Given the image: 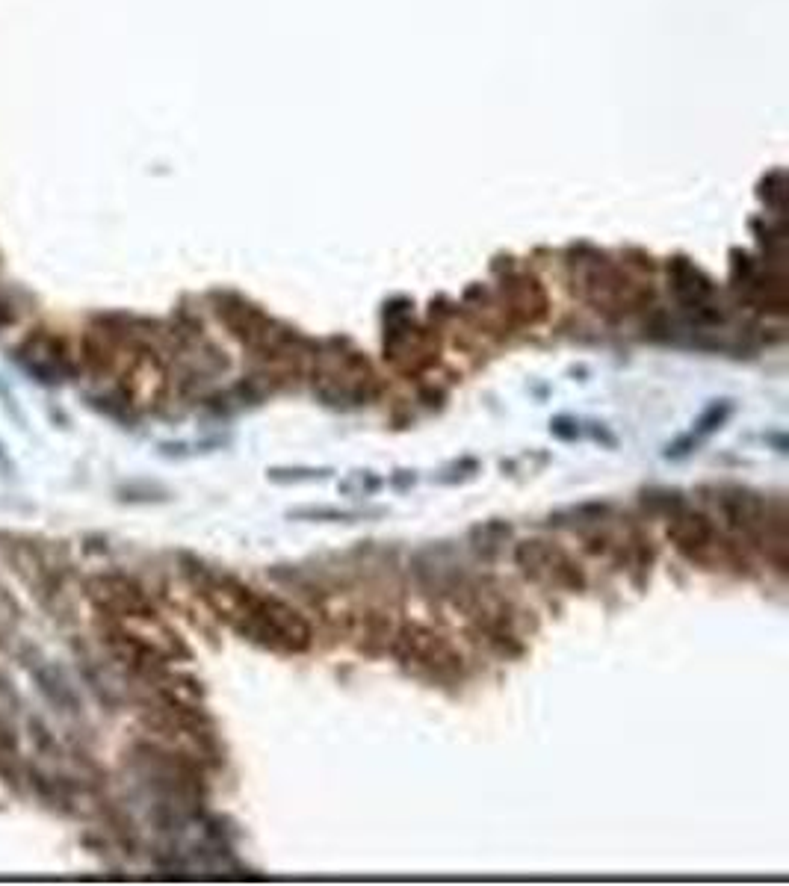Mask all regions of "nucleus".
Masks as SVG:
<instances>
[{"mask_svg": "<svg viewBox=\"0 0 789 886\" xmlns=\"http://www.w3.org/2000/svg\"><path fill=\"white\" fill-rule=\"evenodd\" d=\"M207 603L225 618L237 633L275 653H305L311 647V624L284 600L258 594L255 588L216 576L204 585Z\"/></svg>", "mask_w": 789, "mask_h": 886, "instance_id": "nucleus-1", "label": "nucleus"}, {"mask_svg": "<svg viewBox=\"0 0 789 886\" xmlns=\"http://www.w3.org/2000/svg\"><path fill=\"white\" fill-rule=\"evenodd\" d=\"M701 494L710 506L716 508L727 532L760 547L784 568V562H787L784 508H772L766 497H760L757 491L742 488V485H710V488H701Z\"/></svg>", "mask_w": 789, "mask_h": 886, "instance_id": "nucleus-2", "label": "nucleus"}, {"mask_svg": "<svg viewBox=\"0 0 789 886\" xmlns=\"http://www.w3.org/2000/svg\"><path fill=\"white\" fill-rule=\"evenodd\" d=\"M394 659L414 677L429 683H450L461 674V653L453 641L426 624H405L394 635Z\"/></svg>", "mask_w": 789, "mask_h": 886, "instance_id": "nucleus-3", "label": "nucleus"}, {"mask_svg": "<svg viewBox=\"0 0 789 886\" xmlns=\"http://www.w3.org/2000/svg\"><path fill=\"white\" fill-rule=\"evenodd\" d=\"M668 520H671L668 523V541L689 562H695V565L707 570L739 565L736 547L724 538L719 526H716V520L707 517L704 511H692V508L680 506L674 514H668Z\"/></svg>", "mask_w": 789, "mask_h": 886, "instance_id": "nucleus-4", "label": "nucleus"}, {"mask_svg": "<svg viewBox=\"0 0 789 886\" xmlns=\"http://www.w3.org/2000/svg\"><path fill=\"white\" fill-rule=\"evenodd\" d=\"M314 393L329 408H361L379 393V379L364 355H334L317 367Z\"/></svg>", "mask_w": 789, "mask_h": 886, "instance_id": "nucleus-5", "label": "nucleus"}, {"mask_svg": "<svg viewBox=\"0 0 789 886\" xmlns=\"http://www.w3.org/2000/svg\"><path fill=\"white\" fill-rule=\"evenodd\" d=\"M515 562L524 570L526 579L556 588V591H583L586 588V573L583 568L556 544L550 541H524L515 550Z\"/></svg>", "mask_w": 789, "mask_h": 886, "instance_id": "nucleus-6", "label": "nucleus"}, {"mask_svg": "<svg viewBox=\"0 0 789 886\" xmlns=\"http://www.w3.org/2000/svg\"><path fill=\"white\" fill-rule=\"evenodd\" d=\"M92 597L116 618L154 621V606L145 600L142 588L125 576H101L98 582H92Z\"/></svg>", "mask_w": 789, "mask_h": 886, "instance_id": "nucleus-7", "label": "nucleus"}, {"mask_svg": "<svg viewBox=\"0 0 789 886\" xmlns=\"http://www.w3.org/2000/svg\"><path fill=\"white\" fill-rule=\"evenodd\" d=\"M509 535H512V526H509V523H503V520H488V523H482V526H473L470 541L476 544L479 553L485 550V556H494V553L500 550V544H506Z\"/></svg>", "mask_w": 789, "mask_h": 886, "instance_id": "nucleus-8", "label": "nucleus"}, {"mask_svg": "<svg viewBox=\"0 0 789 886\" xmlns=\"http://www.w3.org/2000/svg\"><path fill=\"white\" fill-rule=\"evenodd\" d=\"M331 476L329 467H272L266 470V479L275 485H299V482H317Z\"/></svg>", "mask_w": 789, "mask_h": 886, "instance_id": "nucleus-9", "label": "nucleus"}, {"mask_svg": "<svg viewBox=\"0 0 789 886\" xmlns=\"http://www.w3.org/2000/svg\"><path fill=\"white\" fill-rule=\"evenodd\" d=\"M730 414H733V402L730 399H722V402H713L701 417H698V423H695V438L701 441V438H707V435H713V432H719L724 423L730 420Z\"/></svg>", "mask_w": 789, "mask_h": 886, "instance_id": "nucleus-10", "label": "nucleus"}, {"mask_svg": "<svg viewBox=\"0 0 789 886\" xmlns=\"http://www.w3.org/2000/svg\"><path fill=\"white\" fill-rule=\"evenodd\" d=\"M296 520H331V523H352L358 517H367V511H346V508H296L290 511Z\"/></svg>", "mask_w": 789, "mask_h": 886, "instance_id": "nucleus-11", "label": "nucleus"}, {"mask_svg": "<svg viewBox=\"0 0 789 886\" xmlns=\"http://www.w3.org/2000/svg\"><path fill=\"white\" fill-rule=\"evenodd\" d=\"M379 488H382V479L373 476L370 470H355V473L340 485V491H343V494H352V497H370V494H376Z\"/></svg>", "mask_w": 789, "mask_h": 886, "instance_id": "nucleus-12", "label": "nucleus"}, {"mask_svg": "<svg viewBox=\"0 0 789 886\" xmlns=\"http://www.w3.org/2000/svg\"><path fill=\"white\" fill-rule=\"evenodd\" d=\"M550 432L559 438V441H577L580 438V426H577V420L574 417H556L553 423H550Z\"/></svg>", "mask_w": 789, "mask_h": 886, "instance_id": "nucleus-13", "label": "nucleus"}, {"mask_svg": "<svg viewBox=\"0 0 789 886\" xmlns=\"http://www.w3.org/2000/svg\"><path fill=\"white\" fill-rule=\"evenodd\" d=\"M592 438H594V441H603V443H606V446H618V438H615V435H609V432H606L603 426H597V423H594Z\"/></svg>", "mask_w": 789, "mask_h": 886, "instance_id": "nucleus-14", "label": "nucleus"}, {"mask_svg": "<svg viewBox=\"0 0 789 886\" xmlns=\"http://www.w3.org/2000/svg\"><path fill=\"white\" fill-rule=\"evenodd\" d=\"M405 476H396L394 485L396 488H405V485H414V473H408V470H402Z\"/></svg>", "mask_w": 789, "mask_h": 886, "instance_id": "nucleus-15", "label": "nucleus"}]
</instances>
